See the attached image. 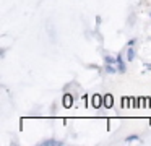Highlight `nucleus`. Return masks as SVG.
I'll use <instances>...</instances> for the list:
<instances>
[{"instance_id": "nucleus-3", "label": "nucleus", "mask_w": 151, "mask_h": 146, "mask_svg": "<svg viewBox=\"0 0 151 146\" xmlns=\"http://www.w3.org/2000/svg\"><path fill=\"white\" fill-rule=\"evenodd\" d=\"M115 67H117L119 73H125V71H127V67H125V63H124L122 54H117V63H115Z\"/></svg>"}, {"instance_id": "nucleus-9", "label": "nucleus", "mask_w": 151, "mask_h": 146, "mask_svg": "<svg viewBox=\"0 0 151 146\" xmlns=\"http://www.w3.org/2000/svg\"><path fill=\"white\" fill-rule=\"evenodd\" d=\"M137 140H138V135H130V136H127V138H125V141L130 143V141H137Z\"/></svg>"}, {"instance_id": "nucleus-6", "label": "nucleus", "mask_w": 151, "mask_h": 146, "mask_svg": "<svg viewBox=\"0 0 151 146\" xmlns=\"http://www.w3.org/2000/svg\"><path fill=\"white\" fill-rule=\"evenodd\" d=\"M133 58H135V49H133V45H128V49H127V60L132 62Z\"/></svg>"}, {"instance_id": "nucleus-7", "label": "nucleus", "mask_w": 151, "mask_h": 146, "mask_svg": "<svg viewBox=\"0 0 151 146\" xmlns=\"http://www.w3.org/2000/svg\"><path fill=\"white\" fill-rule=\"evenodd\" d=\"M104 70L107 71V73H119V70H117V67H112L111 63H106V67H104Z\"/></svg>"}, {"instance_id": "nucleus-8", "label": "nucleus", "mask_w": 151, "mask_h": 146, "mask_svg": "<svg viewBox=\"0 0 151 146\" xmlns=\"http://www.w3.org/2000/svg\"><path fill=\"white\" fill-rule=\"evenodd\" d=\"M104 62H106V63L114 65V63H117V57H112V55H104Z\"/></svg>"}, {"instance_id": "nucleus-1", "label": "nucleus", "mask_w": 151, "mask_h": 146, "mask_svg": "<svg viewBox=\"0 0 151 146\" xmlns=\"http://www.w3.org/2000/svg\"><path fill=\"white\" fill-rule=\"evenodd\" d=\"M91 107H94V109H101V107H104V96H101V94H93L91 96Z\"/></svg>"}, {"instance_id": "nucleus-2", "label": "nucleus", "mask_w": 151, "mask_h": 146, "mask_svg": "<svg viewBox=\"0 0 151 146\" xmlns=\"http://www.w3.org/2000/svg\"><path fill=\"white\" fill-rule=\"evenodd\" d=\"M73 104H75V99H73V96L72 94H63V97H62V106L63 107H67V109H70V107L73 106Z\"/></svg>"}, {"instance_id": "nucleus-10", "label": "nucleus", "mask_w": 151, "mask_h": 146, "mask_svg": "<svg viewBox=\"0 0 151 146\" xmlns=\"http://www.w3.org/2000/svg\"><path fill=\"white\" fill-rule=\"evenodd\" d=\"M135 42H137L135 39H130V41H128V45H135Z\"/></svg>"}, {"instance_id": "nucleus-4", "label": "nucleus", "mask_w": 151, "mask_h": 146, "mask_svg": "<svg viewBox=\"0 0 151 146\" xmlns=\"http://www.w3.org/2000/svg\"><path fill=\"white\" fill-rule=\"evenodd\" d=\"M41 146H63L65 141H59V140H46V141H41L39 143Z\"/></svg>"}, {"instance_id": "nucleus-5", "label": "nucleus", "mask_w": 151, "mask_h": 146, "mask_svg": "<svg viewBox=\"0 0 151 146\" xmlns=\"http://www.w3.org/2000/svg\"><path fill=\"white\" fill-rule=\"evenodd\" d=\"M112 107H114V96L104 94V109H112Z\"/></svg>"}]
</instances>
